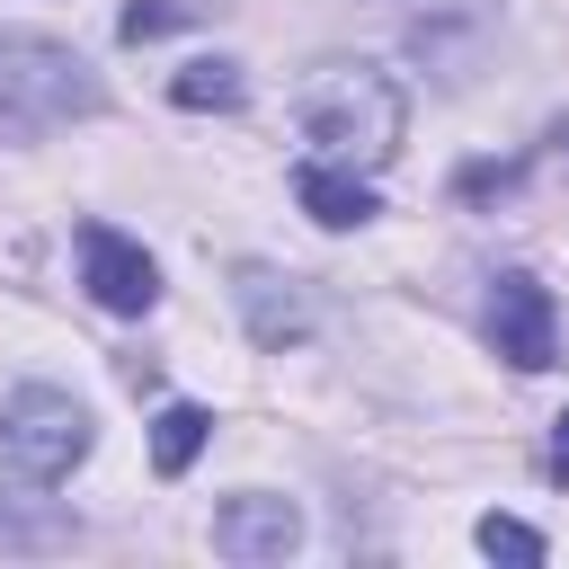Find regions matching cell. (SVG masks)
Wrapping results in <instances>:
<instances>
[{"mask_svg":"<svg viewBox=\"0 0 569 569\" xmlns=\"http://www.w3.org/2000/svg\"><path fill=\"white\" fill-rule=\"evenodd\" d=\"M240 98H249V71H240V62H222V53H204V62H187V71L169 80V107H187V116H204V107H213V116H231Z\"/></svg>","mask_w":569,"mask_h":569,"instance_id":"10","label":"cell"},{"mask_svg":"<svg viewBox=\"0 0 569 569\" xmlns=\"http://www.w3.org/2000/svg\"><path fill=\"white\" fill-rule=\"evenodd\" d=\"M231 302H240V320H249V338H258L267 356H284V347L311 338V302H302V284L276 276V267H258V258L231 267Z\"/></svg>","mask_w":569,"mask_h":569,"instance_id":"7","label":"cell"},{"mask_svg":"<svg viewBox=\"0 0 569 569\" xmlns=\"http://www.w3.org/2000/svg\"><path fill=\"white\" fill-rule=\"evenodd\" d=\"M204 436H213V409H204V400H169V409L151 418V471L178 480V471L204 453Z\"/></svg>","mask_w":569,"mask_h":569,"instance_id":"9","label":"cell"},{"mask_svg":"<svg viewBox=\"0 0 569 569\" xmlns=\"http://www.w3.org/2000/svg\"><path fill=\"white\" fill-rule=\"evenodd\" d=\"M107 107V80L36 27H0V142H44Z\"/></svg>","mask_w":569,"mask_h":569,"instance_id":"2","label":"cell"},{"mask_svg":"<svg viewBox=\"0 0 569 569\" xmlns=\"http://www.w3.org/2000/svg\"><path fill=\"white\" fill-rule=\"evenodd\" d=\"M80 284H89V302L116 311V320H142V311L160 302V267H151V249L124 240L116 222H80Z\"/></svg>","mask_w":569,"mask_h":569,"instance_id":"4","label":"cell"},{"mask_svg":"<svg viewBox=\"0 0 569 569\" xmlns=\"http://www.w3.org/2000/svg\"><path fill=\"white\" fill-rule=\"evenodd\" d=\"M516 178H525V160H471V169L453 178V196H507Z\"/></svg>","mask_w":569,"mask_h":569,"instance_id":"13","label":"cell"},{"mask_svg":"<svg viewBox=\"0 0 569 569\" xmlns=\"http://www.w3.org/2000/svg\"><path fill=\"white\" fill-rule=\"evenodd\" d=\"M89 409L71 400V391H53V382H18L9 400H0V462L18 471V480H36V489H53V480H71L80 462H89Z\"/></svg>","mask_w":569,"mask_h":569,"instance_id":"3","label":"cell"},{"mask_svg":"<svg viewBox=\"0 0 569 569\" xmlns=\"http://www.w3.org/2000/svg\"><path fill=\"white\" fill-rule=\"evenodd\" d=\"M542 471H551V480H560V489H569V409H560V418H551V453H542Z\"/></svg>","mask_w":569,"mask_h":569,"instance_id":"14","label":"cell"},{"mask_svg":"<svg viewBox=\"0 0 569 569\" xmlns=\"http://www.w3.org/2000/svg\"><path fill=\"white\" fill-rule=\"evenodd\" d=\"M560 151H569V124H560Z\"/></svg>","mask_w":569,"mask_h":569,"instance_id":"15","label":"cell"},{"mask_svg":"<svg viewBox=\"0 0 569 569\" xmlns=\"http://www.w3.org/2000/svg\"><path fill=\"white\" fill-rule=\"evenodd\" d=\"M293 542H302V507L276 498V489H231L213 507V551L240 560V569H276Z\"/></svg>","mask_w":569,"mask_h":569,"instance_id":"6","label":"cell"},{"mask_svg":"<svg viewBox=\"0 0 569 569\" xmlns=\"http://www.w3.org/2000/svg\"><path fill=\"white\" fill-rule=\"evenodd\" d=\"M222 0H133L124 18H116V36L124 44H142V36H169V27H196V18H213Z\"/></svg>","mask_w":569,"mask_h":569,"instance_id":"11","label":"cell"},{"mask_svg":"<svg viewBox=\"0 0 569 569\" xmlns=\"http://www.w3.org/2000/svg\"><path fill=\"white\" fill-rule=\"evenodd\" d=\"M293 204H302L320 231H365V222L382 213V204H373V187H365L347 160H320V151L293 169Z\"/></svg>","mask_w":569,"mask_h":569,"instance_id":"8","label":"cell"},{"mask_svg":"<svg viewBox=\"0 0 569 569\" xmlns=\"http://www.w3.org/2000/svg\"><path fill=\"white\" fill-rule=\"evenodd\" d=\"M489 347H498L516 373H542V365L560 356V311H551V284H542V276L507 267V276L489 284Z\"/></svg>","mask_w":569,"mask_h":569,"instance_id":"5","label":"cell"},{"mask_svg":"<svg viewBox=\"0 0 569 569\" xmlns=\"http://www.w3.org/2000/svg\"><path fill=\"white\" fill-rule=\"evenodd\" d=\"M471 542H480L489 560H516V569H542V533H533L525 516H480V525H471Z\"/></svg>","mask_w":569,"mask_h":569,"instance_id":"12","label":"cell"},{"mask_svg":"<svg viewBox=\"0 0 569 569\" xmlns=\"http://www.w3.org/2000/svg\"><path fill=\"white\" fill-rule=\"evenodd\" d=\"M293 124H302V142H320V160L382 169L409 133V89L365 53H329L293 80Z\"/></svg>","mask_w":569,"mask_h":569,"instance_id":"1","label":"cell"}]
</instances>
